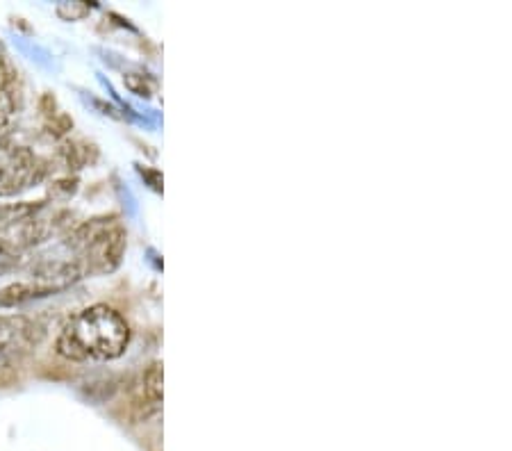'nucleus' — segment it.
<instances>
[{
  "label": "nucleus",
  "mask_w": 512,
  "mask_h": 451,
  "mask_svg": "<svg viewBox=\"0 0 512 451\" xmlns=\"http://www.w3.org/2000/svg\"><path fill=\"white\" fill-rule=\"evenodd\" d=\"M7 85H10V71H7L3 60H0V89H7Z\"/></svg>",
  "instance_id": "9"
},
{
  "label": "nucleus",
  "mask_w": 512,
  "mask_h": 451,
  "mask_svg": "<svg viewBox=\"0 0 512 451\" xmlns=\"http://www.w3.org/2000/svg\"><path fill=\"white\" fill-rule=\"evenodd\" d=\"M44 333V326L26 315H0V354L35 349Z\"/></svg>",
  "instance_id": "3"
},
{
  "label": "nucleus",
  "mask_w": 512,
  "mask_h": 451,
  "mask_svg": "<svg viewBox=\"0 0 512 451\" xmlns=\"http://www.w3.org/2000/svg\"><path fill=\"white\" fill-rule=\"evenodd\" d=\"M21 265V249H16L12 242L0 240V276L14 272Z\"/></svg>",
  "instance_id": "7"
},
{
  "label": "nucleus",
  "mask_w": 512,
  "mask_h": 451,
  "mask_svg": "<svg viewBox=\"0 0 512 451\" xmlns=\"http://www.w3.org/2000/svg\"><path fill=\"white\" fill-rule=\"evenodd\" d=\"M144 395L151 404H160L162 401V365L153 363L144 374Z\"/></svg>",
  "instance_id": "6"
},
{
  "label": "nucleus",
  "mask_w": 512,
  "mask_h": 451,
  "mask_svg": "<svg viewBox=\"0 0 512 451\" xmlns=\"http://www.w3.org/2000/svg\"><path fill=\"white\" fill-rule=\"evenodd\" d=\"M44 167L26 146H0V196H12L35 185Z\"/></svg>",
  "instance_id": "2"
},
{
  "label": "nucleus",
  "mask_w": 512,
  "mask_h": 451,
  "mask_svg": "<svg viewBox=\"0 0 512 451\" xmlns=\"http://www.w3.org/2000/svg\"><path fill=\"white\" fill-rule=\"evenodd\" d=\"M123 251H126V233L119 226L105 228L85 249L89 272H114L121 265Z\"/></svg>",
  "instance_id": "4"
},
{
  "label": "nucleus",
  "mask_w": 512,
  "mask_h": 451,
  "mask_svg": "<svg viewBox=\"0 0 512 451\" xmlns=\"http://www.w3.org/2000/svg\"><path fill=\"white\" fill-rule=\"evenodd\" d=\"M37 212H39V205H32V203L3 205V208H0V233L12 231V228L21 224V221L30 219L32 215H37Z\"/></svg>",
  "instance_id": "5"
},
{
  "label": "nucleus",
  "mask_w": 512,
  "mask_h": 451,
  "mask_svg": "<svg viewBox=\"0 0 512 451\" xmlns=\"http://www.w3.org/2000/svg\"><path fill=\"white\" fill-rule=\"evenodd\" d=\"M130 344V326L117 310L92 306L71 317L57 335V354L87 363V360H117Z\"/></svg>",
  "instance_id": "1"
},
{
  "label": "nucleus",
  "mask_w": 512,
  "mask_h": 451,
  "mask_svg": "<svg viewBox=\"0 0 512 451\" xmlns=\"http://www.w3.org/2000/svg\"><path fill=\"white\" fill-rule=\"evenodd\" d=\"M12 112H14V96L10 94V87L0 89V135L3 137L7 133V126H10Z\"/></svg>",
  "instance_id": "8"
}]
</instances>
